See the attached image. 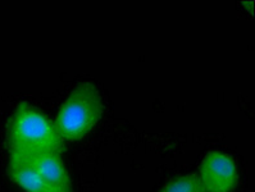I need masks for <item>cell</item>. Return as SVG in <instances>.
<instances>
[{
  "instance_id": "obj_4",
  "label": "cell",
  "mask_w": 255,
  "mask_h": 192,
  "mask_svg": "<svg viewBox=\"0 0 255 192\" xmlns=\"http://www.w3.org/2000/svg\"><path fill=\"white\" fill-rule=\"evenodd\" d=\"M27 160L55 192H71V181L63 163L60 162L59 155L41 154L28 158Z\"/></svg>"
},
{
  "instance_id": "obj_6",
  "label": "cell",
  "mask_w": 255,
  "mask_h": 192,
  "mask_svg": "<svg viewBox=\"0 0 255 192\" xmlns=\"http://www.w3.org/2000/svg\"><path fill=\"white\" fill-rule=\"evenodd\" d=\"M160 192H207L199 176L190 174L185 177L173 180Z\"/></svg>"
},
{
  "instance_id": "obj_5",
  "label": "cell",
  "mask_w": 255,
  "mask_h": 192,
  "mask_svg": "<svg viewBox=\"0 0 255 192\" xmlns=\"http://www.w3.org/2000/svg\"><path fill=\"white\" fill-rule=\"evenodd\" d=\"M10 176L17 185L27 192H55L46 181L40 176L27 159L12 155L10 160Z\"/></svg>"
},
{
  "instance_id": "obj_2",
  "label": "cell",
  "mask_w": 255,
  "mask_h": 192,
  "mask_svg": "<svg viewBox=\"0 0 255 192\" xmlns=\"http://www.w3.org/2000/svg\"><path fill=\"white\" fill-rule=\"evenodd\" d=\"M102 95L91 82L78 85L58 113L55 128L63 140L77 141L90 132L103 114Z\"/></svg>"
},
{
  "instance_id": "obj_1",
  "label": "cell",
  "mask_w": 255,
  "mask_h": 192,
  "mask_svg": "<svg viewBox=\"0 0 255 192\" xmlns=\"http://www.w3.org/2000/svg\"><path fill=\"white\" fill-rule=\"evenodd\" d=\"M8 140L12 155L24 159L41 154L59 155L64 147L55 124L26 102L17 108L10 120Z\"/></svg>"
},
{
  "instance_id": "obj_3",
  "label": "cell",
  "mask_w": 255,
  "mask_h": 192,
  "mask_svg": "<svg viewBox=\"0 0 255 192\" xmlns=\"http://www.w3.org/2000/svg\"><path fill=\"white\" fill-rule=\"evenodd\" d=\"M207 192H231L237 183V168L226 154L212 151L204 158L199 174Z\"/></svg>"
}]
</instances>
